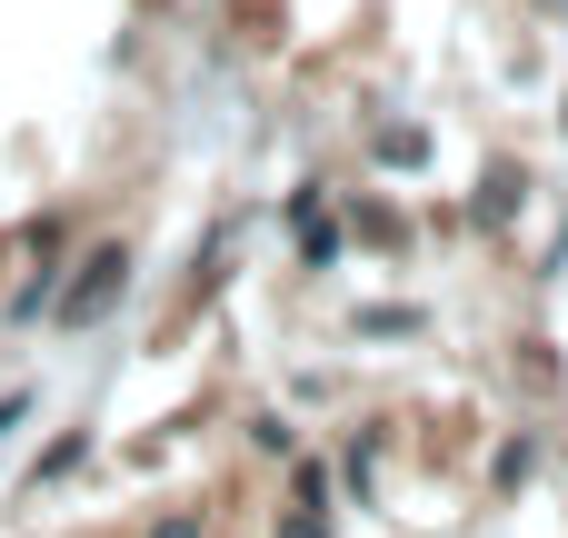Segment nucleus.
Instances as JSON below:
<instances>
[{
    "label": "nucleus",
    "instance_id": "nucleus-2",
    "mask_svg": "<svg viewBox=\"0 0 568 538\" xmlns=\"http://www.w3.org/2000/svg\"><path fill=\"white\" fill-rule=\"evenodd\" d=\"M280 538H320V519H290V529H280Z\"/></svg>",
    "mask_w": 568,
    "mask_h": 538
},
{
    "label": "nucleus",
    "instance_id": "nucleus-1",
    "mask_svg": "<svg viewBox=\"0 0 568 538\" xmlns=\"http://www.w3.org/2000/svg\"><path fill=\"white\" fill-rule=\"evenodd\" d=\"M120 280H130V260H120V250H100V260H90V280H80V290H70V300H60V309H70V319H100V309H110V290H120Z\"/></svg>",
    "mask_w": 568,
    "mask_h": 538
},
{
    "label": "nucleus",
    "instance_id": "nucleus-3",
    "mask_svg": "<svg viewBox=\"0 0 568 538\" xmlns=\"http://www.w3.org/2000/svg\"><path fill=\"white\" fill-rule=\"evenodd\" d=\"M160 538H200V529H160Z\"/></svg>",
    "mask_w": 568,
    "mask_h": 538
}]
</instances>
